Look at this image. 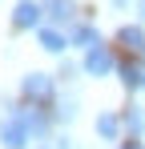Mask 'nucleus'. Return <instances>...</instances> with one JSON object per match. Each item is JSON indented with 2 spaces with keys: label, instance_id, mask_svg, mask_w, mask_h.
<instances>
[{
  "label": "nucleus",
  "instance_id": "obj_1",
  "mask_svg": "<svg viewBox=\"0 0 145 149\" xmlns=\"http://www.w3.org/2000/svg\"><path fill=\"white\" fill-rule=\"evenodd\" d=\"M28 125H24V105H8V117L0 125V145L4 149H28Z\"/></svg>",
  "mask_w": 145,
  "mask_h": 149
},
{
  "label": "nucleus",
  "instance_id": "obj_2",
  "mask_svg": "<svg viewBox=\"0 0 145 149\" xmlns=\"http://www.w3.org/2000/svg\"><path fill=\"white\" fill-rule=\"evenodd\" d=\"M20 93H24L28 105H48L52 93H56V85H52V77H48V73H24Z\"/></svg>",
  "mask_w": 145,
  "mask_h": 149
},
{
  "label": "nucleus",
  "instance_id": "obj_3",
  "mask_svg": "<svg viewBox=\"0 0 145 149\" xmlns=\"http://www.w3.org/2000/svg\"><path fill=\"white\" fill-rule=\"evenodd\" d=\"M12 24L16 28H45V4L40 0H20L12 8Z\"/></svg>",
  "mask_w": 145,
  "mask_h": 149
},
{
  "label": "nucleus",
  "instance_id": "obj_4",
  "mask_svg": "<svg viewBox=\"0 0 145 149\" xmlns=\"http://www.w3.org/2000/svg\"><path fill=\"white\" fill-rule=\"evenodd\" d=\"M81 69H85L89 77H97V81H101V77H109L113 69H117V61H113V52L105 49V45H97V49L85 52V65H81Z\"/></svg>",
  "mask_w": 145,
  "mask_h": 149
},
{
  "label": "nucleus",
  "instance_id": "obj_5",
  "mask_svg": "<svg viewBox=\"0 0 145 149\" xmlns=\"http://www.w3.org/2000/svg\"><path fill=\"white\" fill-rule=\"evenodd\" d=\"M24 125H28V137L32 141H45L48 137V113L40 105H24Z\"/></svg>",
  "mask_w": 145,
  "mask_h": 149
},
{
  "label": "nucleus",
  "instance_id": "obj_6",
  "mask_svg": "<svg viewBox=\"0 0 145 149\" xmlns=\"http://www.w3.org/2000/svg\"><path fill=\"white\" fill-rule=\"evenodd\" d=\"M72 0H45V16L52 20V28H72Z\"/></svg>",
  "mask_w": 145,
  "mask_h": 149
},
{
  "label": "nucleus",
  "instance_id": "obj_7",
  "mask_svg": "<svg viewBox=\"0 0 145 149\" xmlns=\"http://www.w3.org/2000/svg\"><path fill=\"white\" fill-rule=\"evenodd\" d=\"M36 40H40V49H45V52H52V56H61V52L69 49V36H65L61 28H52V24L36 28Z\"/></svg>",
  "mask_w": 145,
  "mask_h": 149
},
{
  "label": "nucleus",
  "instance_id": "obj_8",
  "mask_svg": "<svg viewBox=\"0 0 145 149\" xmlns=\"http://www.w3.org/2000/svg\"><path fill=\"white\" fill-rule=\"evenodd\" d=\"M69 45H77V49H97V45H101V32H97L93 24H72L69 28Z\"/></svg>",
  "mask_w": 145,
  "mask_h": 149
},
{
  "label": "nucleus",
  "instance_id": "obj_9",
  "mask_svg": "<svg viewBox=\"0 0 145 149\" xmlns=\"http://www.w3.org/2000/svg\"><path fill=\"white\" fill-rule=\"evenodd\" d=\"M117 40H121L129 52H145V28H141V24H125V28L117 32Z\"/></svg>",
  "mask_w": 145,
  "mask_h": 149
},
{
  "label": "nucleus",
  "instance_id": "obj_10",
  "mask_svg": "<svg viewBox=\"0 0 145 149\" xmlns=\"http://www.w3.org/2000/svg\"><path fill=\"white\" fill-rule=\"evenodd\" d=\"M93 129H97V137H105V141H117V137H121V117H113V113H101Z\"/></svg>",
  "mask_w": 145,
  "mask_h": 149
},
{
  "label": "nucleus",
  "instance_id": "obj_11",
  "mask_svg": "<svg viewBox=\"0 0 145 149\" xmlns=\"http://www.w3.org/2000/svg\"><path fill=\"white\" fill-rule=\"evenodd\" d=\"M121 81H125V89H145V69L141 65H133V61H125V65H117Z\"/></svg>",
  "mask_w": 145,
  "mask_h": 149
},
{
  "label": "nucleus",
  "instance_id": "obj_12",
  "mask_svg": "<svg viewBox=\"0 0 145 149\" xmlns=\"http://www.w3.org/2000/svg\"><path fill=\"white\" fill-rule=\"evenodd\" d=\"M125 129H129V133H141L145 129V109L129 105V109H125Z\"/></svg>",
  "mask_w": 145,
  "mask_h": 149
},
{
  "label": "nucleus",
  "instance_id": "obj_13",
  "mask_svg": "<svg viewBox=\"0 0 145 149\" xmlns=\"http://www.w3.org/2000/svg\"><path fill=\"white\" fill-rule=\"evenodd\" d=\"M77 117V97H61L56 101V121H72Z\"/></svg>",
  "mask_w": 145,
  "mask_h": 149
},
{
  "label": "nucleus",
  "instance_id": "obj_14",
  "mask_svg": "<svg viewBox=\"0 0 145 149\" xmlns=\"http://www.w3.org/2000/svg\"><path fill=\"white\" fill-rule=\"evenodd\" d=\"M56 77H61V81H72V77H77V65H69V61H65V65H61V73H56Z\"/></svg>",
  "mask_w": 145,
  "mask_h": 149
},
{
  "label": "nucleus",
  "instance_id": "obj_15",
  "mask_svg": "<svg viewBox=\"0 0 145 149\" xmlns=\"http://www.w3.org/2000/svg\"><path fill=\"white\" fill-rule=\"evenodd\" d=\"M137 16H141V20H145V0H137Z\"/></svg>",
  "mask_w": 145,
  "mask_h": 149
},
{
  "label": "nucleus",
  "instance_id": "obj_16",
  "mask_svg": "<svg viewBox=\"0 0 145 149\" xmlns=\"http://www.w3.org/2000/svg\"><path fill=\"white\" fill-rule=\"evenodd\" d=\"M125 4H129V0H113V8H125Z\"/></svg>",
  "mask_w": 145,
  "mask_h": 149
},
{
  "label": "nucleus",
  "instance_id": "obj_17",
  "mask_svg": "<svg viewBox=\"0 0 145 149\" xmlns=\"http://www.w3.org/2000/svg\"><path fill=\"white\" fill-rule=\"evenodd\" d=\"M36 149H45V145H36Z\"/></svg>",
  "mask_w": 145,
  "mask_h": 149
}]
</instances>
